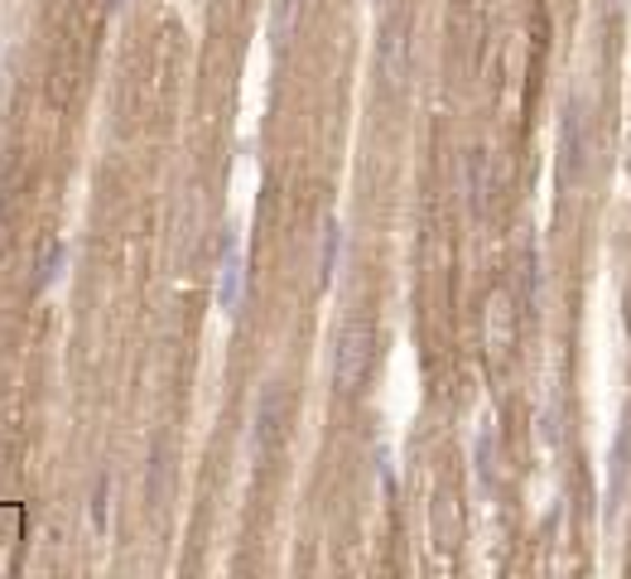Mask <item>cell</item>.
<instances>
[{"label":"cell","mask_w":631,"mask_h":579,"mask_svg":"<svg viewBox=\"0 0 631 579\" xmlns=\"http://www.w3.org/2000/svg\"><path fill=\"white\" fill-rule=\"evenodd\" d=\"M372 353H376V328L367 319H353L338 334V357H333V382H338L343 396L362 392V382L372 372Z\"/></svg>","instance_id":"1"},{"label":"cell","mask_w":631,"mask_h":579,"mask_svg":"<svg viewBox=\"0 0 631 579\" xmlns=\"http://www.w3.org/2000/svg\"><path fill=\"white\" fill-rule=\"evenodd\" d=\"M338 252H343V227L324 223V246H318V285H333V271H338Z\"/></svg>","instance_id":"6"},{"label":"cell","mask_w":631,"mask_h":579,"mask_svg":"<svg viewBox=\"0 0 631 579\" xmlns=\"http://www.w3.org/2000/svg\"><path fill=\"white\" fill-rule=\"evenodd\" d=\"M579 174H583V112H579V102H569L564 121H559V145H554V193L559 199H569Z\"/></svg>","instance_id":"2"},{"label":"cell","mask_w":631,"mask_h":579,"mask_svg":"<svg viewBox=\"0 0 631 579\" xmlns=\"http://www.w3.org/2000/svg\"><path fill=\"white\" fill-rule=\"evenodd\" d=\"M256 430H251V439H256V449H271L275 439H279V430H285V386L279 382H271L261 392V402H256Z\"/></svg>","instance_id":"5"},{"label":"cell","mask_w":631,"mask_h":579,"mask_svg":"<svg viewBox=\"0 0 631 579\" xmlns=\"http://www.w3.org/2000/svg\"><path fill=\"white\" fill-rule=\"evenodd\" d=\"M294 16H299V0H275V16H271V39L279 49L289 44V34H294Z\"/></svg>","instance_id":"7"},{"label":"cell","mask_w":631,"mask_h":579,"mask_svg":"<svg viewBox=\"0 0 631 579\" xmlns=\"http://www.w3.org/2000/svg\"><path fill=\"white\" fill-rule=\"evenodd\" d=\"M242 299H246V252H242V237L227 227L222 237V252H217V309L236 319L242 314Z\"/></svg>","instance_id":"3"},{"label":"cell","mask_w":631,"mask_h":579,"mask_svg":"<svg viewBox=\"0 0 631 579\" xmlns=\"http://www.w3.org/2000/svg\"><path fill=\"white\" fill-rule=\"evenodd\" d=\"M63 266H68V246L53 242L49 256H44V275H39V290H53V285H59V281H63Z\"/></svg>","instance_id":"8"},{"label":"cell","mask_w":631,"mask_h":579,"mask_svg":"<svg viewBox=\"0 0 631 579\" xmlns=\"http://www.w3.org/2000/svg\"><path fill=\"white\" fill-rule=\"evenodd\" d=\"M482 343H487V353H492V357L511 353V343H516V299H511V290H492V295H487Z\"/></svg>","instance_id":"4"}]
</instances>
